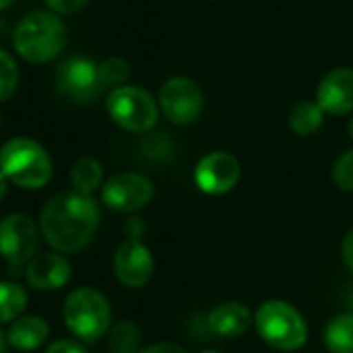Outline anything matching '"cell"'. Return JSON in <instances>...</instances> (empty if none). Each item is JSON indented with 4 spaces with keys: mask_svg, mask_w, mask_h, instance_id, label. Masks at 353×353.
Returning <instances> with one entry per match:
<instances>
[{
    "mask_svg": "<svg viewBox=\"0 0 353 353\" xmlns=\"http://www.w3.org/2000/svg\"><path fill=\"white\" fill-rule=\"evenodd\" d=\"M100 227V208L94 198L77 192L52 196L40 212V233L59 254H77L90 245Z\"/></svg>",
    "mask_w": 353,
    "mask_h": 353,
    "instance_id": "obj_1",
    "label": "cell"
},
{
    "mask_svg": "<svg viewBox=\"0 0 353 353\" xmlns=\"http://www.w3.org/2000/svg\"><path fill=\"white\" fill-rule=\"evenodd\" d=\"M67 44V28L63 19L48 11L26 15L13 32L15 52L30 65L54 61Z\"/></svg>",
    "mask_w": 353,
    "mask_h": 353,
    "instance_id": "obj_2",
    "label": "cell"
},
{
    "mask_svg": "<svg viewBox=\"0 0 353 353\" xmlns=\"http://www.w3.org/2000/svg\"><path fill=\"white\" fill-rule=\"evenodd\" d=\"M0 172L21 190H42L52 179V158L32 137H11L0 145Z\"/></svg>",
    "mask_w": 353,
    "mask_h": 353,
    "instance_id": "obj_3",
    "label": "cell"
},
{
    "mask_svg": "<svg viewBox=\"0 0 353 353\" xmlns=\"http://www.w3.org/2000/svg\"><path fill=\"white\" fill-rule=\"evenodd\" d=\"M254 324L260 339L279 351H297L307 341V324L301 312L283 299L264 301L254 314Z\"/></svg>",
    "mask_w": 353,
    "mask_h": 353,
    "instance_id": "obj_4",
    "label": "cell"
},
{
    "mask_svg": "<svg viewBox=\"0 0 353 353\" xmlns=\"http://www.w3.org/2000/svg\"><path fill=\"white\" fill-rule=\"evenodd\" d=\"M112 310L104 293L92 287L73 289L63 303V320L67 328L85 343H96L110 328Z\"/></svg>",
    "mask_w": 353,
    "mask_h": 353,
    "instance_id": "obj_5",
    "label": "cell"
},
{
    "mask_svg": "<svg viewBox=\"0 0 353 353\" xmlns=\"http://www.w3.org/2000/svg\"><path fill=\"white\" fill-rule=\"evenodd\" d=\"M40 235V227L23 212H13L0 221V256L11 276L23 274L26 266L38 256Z\"/></svg>",
    "mask_w": 353,
    "mask_h": 353,
    "instance_id": "obj_6",
    "label": "cell"
},
{
    "mask_svg": "<svg viewBox=\"0 0 353 353\" xmlns=\"http://www.w3.org/2000/svg\"><path fill=\"white\" fill-rule=\"evenodd\" d=\"M108 117L125 131L148 133L158 121V104L150 92L137 85H121L106 98Z\"/></svg>",
    "mask_w": 353,
    "mask_h": 353,
    "instance_id": "obj_7",
    "label": "cell"
},
{
    "mask_svg": "<svg viewBox=\"0 0 353 353\" xmlns=\"http://www.w3.org/2000/svg\"><path fill=\"white\" fill-rule=\"evenodd\" d=\"M57 92L73 104H92L102 94L104 85L98 75V65L88 57H69L54 69Z\"/></svg>",
    "mask_w": 353,
    "mask_h": 353,
    "instance_id": "obj_8",
    "label": "cell"
},
{
    "mask_svg": "<svg viewBox=\"0 0 353 353\" xmlns=\"http://www.w3.org/2000/svg\"><path fill=\"white\" fill-rule=\"evenodd\" d=\"M158 106L170 123L190 125L202 114L204 108L202 88L194 79L183 75L170 77L160 88Z\"/></svg>",
    "mask_w": 353,
    "mask_h": 353,
    "instance_id": "obj_9",
    "label": "cell"
},
{
    "mask_svg": "<svg viewBox=\"0 0 353 353\" xmlns=\"http://www.w3.org/2000/svg\"><path fill=\"white\" fill-rule=\"evenodd\" d=\"M154 198V185L145 174L119 172L102 185V202L114 212H137L145 208Z\"/></svg>",
    "mask_w": 353,
    "mask_h": 353,
    "instance_id": "obj_10",
    "label": "cell"
},
{
    "mask_svg": "<svg viewBox=\"0 0 353 353\" xmlns=\"http://www.w3.org/2000/svg\"><path fill=\"white\" fill-rule=\"evenodd\" d=\"M241 176L239 160L229 152H210L196 164L194 179L200 192L208 196H223L231 192Z\"/></svg>",
    "mask_w": 353,
    "mask_h": 353,
    "instance_id": "obj_11",
    "label": "cell"
},
{
    "mask_svg": "<svg viewBox=\"0 0 353 353\" xmlns=\"http://www.w3.org/2000/svg\"><path fill=\"white\" fill-rule=\"evenodd\" d=\"M117 281L127 289H139L148 285L154 274V258L141 239H125L112 260Z\"/></svg>",
    "mask_w": 353,
    "mask_h": 353,
    "instance_id": "obj_12",
    "label": "cell"
},
{
    "mask_svg": "<svg viewBox=\"0 0 353 353\" xmlns=\"http://www.w3.org/2000/svg\"><path fill=\"white\" fill-rule=\"evenodd\" d=\"M316 102L328 114H349L353 110V69L339 67L328 71L318 83Z\"/></svg>",
    "mask_w": 353,
    "mask_h": 353,
    "instance_id": "obj_13",
    "label": "cell"
},
{
    "mask_svg": "<svg viewBox=\"0 0 353 353\" xmlns=\"http://www.w3.org/2000/svg\"><path fill=\"white\" fill-rule=\"evenodd\" d=\"M28 285L36 291H57L65 287L71 279V262L65 254L46 252L38 254L23 272Z\"/></svg>",
    "mask_w": 353,
    "mask_h": 353,
    "instance_id": "obj_14",
    "label": "cell"
},
{
    "mask_svg": "<svg viewBox=\"0 0 353 353\" xmlns=\"http://www.w3.org/2000/svg\"><path fill=\"white\" fill-rule=\"evenodd\" d=\"M252 312L241 301H223L206 318L208 330L212 334L231 339L241 336L252 326Z\"/></svg>",
    "mask_w": 353,
    "mask_h": 353,
    "instance_id": "obj_15",
    "label": "cell"
},
{
    "mask_svg": "<svg viewBox=\"0 0 353 353\" xmlns=\"http://www.w3.org/2000/svg\"><path fill=\"white\" fill-rule=\"evenodd\" d=\"M50 334V324L42 316H21L7 330L9 345L17 351H34L44 345Z\"/></svg>",
    "mask_w": 353,
    "mask_h": 353,
    "instance_id": "obj_16",
    "label": "cell"
},
{
    "mask_svg": "<svg viewBox=\"0 0 353 353\" xmlns=\"http://www.w3.org/2000/svg\"><path fill=\"white\" fill-rule=\"evenodd\" d=\"M324 345L330 353H353V312L328 320L324 326Z\"/></svg>",
    "mask_w": 353,
    "mask_h": 353,
    "instance_id": "obj_17",
    "label": "cell"
},
{
    "mask_svg": "<svg viewBox=\"0 0 353 353\" xmlns=\"http://www.w3.org/2000/svg\"><path fill=\"white\" fill-rule=\"evenodd\" d=\"M71 185L73 192L92 198V194L102 185V164L92 156L79 158L71 168Z\"/></svg>",
    "mask_w": 353,
    "mask_h": 353,
    "instance_id": "obj_18",
    "label": "cell"
},
{
    "mask_svg": "<svg viewBox=\"0 0 353 353\" xmlns=\"http://www.w3.org/2000/svg\"><path fill=\"white\" fill-rule=\"evenodd\" d=\"M322 123H324V110L320 108L318 102H312V100L297 102L289 112V125L293 133L301 137H310L316 131H320Z\"/></svg>",
    "mask_w": 353,
    "mask_h": 353,
    "instance_id": "obj_19",
    "label": "cell"
},
{
    "mask_svg": "<svg viewBox=\"0 0 353 353\" xmlns=\"http://www.w3.org/2000/svg\"><path fill=\"white\" fill-rule=\"evenodd\" d=\"M28 307V291L15 281H0V324H11L23 316Z\"/></svg>",
    "mask_w": 353,
    "mask_h": 353,
    "instance_id": "obj_20",
    "label": "cell"
},
{
    "mask_svg": "<svg viewBox=\"0 0 353 353\" xmlns=\"http://www.w3.org/2000/svg\"><path fill=\"white\" fill-rule=\"evenodd\" d=\"M139 328L131 320L117 322L108 332V351L110 353H137L139 351Z\"/></svg>",
    "mask_w": 353,
    "mask_h": 353,
    "instance_id": "obj_21",
    "label": "cell"
},
{
    "mask_svg": "<svg viewBox=\"0 0 353 353\" xmlns=\"http://www.w3.org/2000/svg\"><path fill=\"white\" fill-rule=\"evenodd\" d=\"M98 75H100V81L104 88H121L129 75H131V65L125 61V59H119V57H110L106 61H102L98 65Z\"/></svg>",
    "mask_w": 353,
    "mask_h": 353,
    "instance_id": "obj_22",
    "label": "cell"
},
{
    "mask_svg": "<svg viewBox=\"0 0 353 353\" xmlns=\"http://www.w3.org/2000/svg\"><path fill=\"white\" fill-rule=\"evenodd\" d=\"M19 85V67L15 59L0 48V102H7Z\"/></svg>",
    "mask_w": 353,
    "mask_h": 353,
    "instance_id": "obj_23",
    "label": "cell"
},
{
    "mask_svg": "<svg viewBox=\"0 0 353 353\" xmlns=\"http://www.w3.org/2000/svg\"><path fill=\"white\" fill-rule=\"evenodd\" d=\"M141 154L152 160V162H160V160H168L174 152V143L170 137H166V133H156V135H148L141 145H139Z\"/></svg>",
    "mask_w": 353,
    "mask_h": 353,
    "instance_id": "obj_24",
    "label": "cell"
},
{
    "mask_svg": "<svg viewBox=\"0 0 353 353\" xmlns=\"http://www.w3.org/2000/svg\"><path fill=\"white\" fill-rule=\"evenodd\" d=\"M332 181L339 190L353 194V150H347L332 164Z\"/></svg>",
    "mask_w": 353,
    "mask_h": 353,
    "instance_id": "obj_25",
    "label": "cell"
},
{
    "mask_svg": "<svg viewBox=\"0 0 353 353\" xmlns=\"http://www.w3.org/2000/svg\"><path fill=\"white\" fill-rule=\"evenodd\" d=\"M46 7L54 13V15H75L79 11H83L92 0H44Z\"/></svg>",
    "mask_w": 353,
    "mask_h": 353,
    "instance_id": "obj_26",
    "label": "cell"
},
{
    "mask_svg": "<svg viewBox=\"0 0 353 353\" xmlns=\"http://www.w3.org/2000/svg\"><path fill=\"white\" fill-rule=\"evenodd\" d=\"M46 353H88L85 347L75 339H59L48 345Z\"/></svg>",
    "mask_w": 353,
    "mask_h": 353,
    "instance_id": "obj_27",
    "label": "cell"
},
{
    "mask_svg": "<svg viewBox=\"0 0 353 353\" xmlns=\"http://www.w3.org/2000/svg\"><path fill=\"white\" fill-rule=\"evenodd\" d=\"M137 353H185V351L181 345H176V343H154L150 347L139 349Z\"/></svg>",
    "mask_w": 353,
    "mask_h": 353,
    "instance_id": "obj_28",
    "label": "cell"
},
{
    "mask_svg": "<svg viewBox=\"0 0 353 353\" xmlns=\"http://www.w3.org/2000/svg\"><path fill=\"white\" fill-rule=\"evenodd\" d=\"M341 256H343L345 266L353 272V229H349V231H347V235H345V239H343Z\"/></svg>",
    "mask_w": 353,
    "mask_h": 353,
    "instance_id": "obj_29",
    "label": "cell"
},
{
    "mask_svg": "<svg viewBox=\"0 0 353 353\" xmlns=\"http://www.w3.org/2000/svg\"><path fill=\"white\" fill-rule=\"evenodd\" d=\"M143 223L139 219H129L125 223V239H141Z\"/></svg>",
    "mask_w": 353,
    "mask_h": 353,
    "instance_id": "obj_30",
    "label": "cell"
},
{
    "mask_svg": "<svg viewBox=\"0 0 353 353\" xmlns=\"http://www.w3.org/2000/svg\"><path fill=\"white\" fill-rule=\"evenodd\" d=\"M7 194H9V179L0 172V202L7 198Z\"/></svg>",
    "mask_w": 353,
    "mask_h": 353,
    "instance_id": "obj_31",
    "label": "cell"
},
{
    "mask_svg": "<svg viewBox=\"0 0 353 353\" xmlns=\"http://www.w3.org/2000/svg\"><path fill=\"white\" fill-rule=\"evenodd\" d=\"M345 303L353 310V283L347 287V291H345Z\"/></svg>",
    "mask_w": 353,
    "mask_h": 353,
    "instance_id": "obj_32",
    "label": "cell"
},
{
    "mask_svg": "<svg viewBox=\"0 0 353 353\" xmlns=\"http://www.w3.org/2000/svg\"><path fill=\"white\" fill-rule=\"evenodd\" d=\"M7 347H9V339H7V332L0 330V353H7Z\"/></svg>",
    "mask_w": 353,
    "mask_h": 353,
    "instance_id": "obj_33",
    "label": "cell"
},
{
    "mask_svg": "<svg viewBox=\"0 0 353 353\" xmlns=\"http://www.w3.org/2000/svg\"><path fill=\"white\" fill-rule=\"evenodd\" d=\"M13 3H15V0H0V11L7 9V7H11Z\"/></svg>",
    "mask_w": 353,
    "mask_h": 353,
    "instance_id": "obj_34",
    "label": "cell"
},
{
    "mask_svg": "<svg viewBox=\"0 0 353 353\" xmlns=\"http://www.w3.org/2000/svg\"><path fill=\"white\" fill-rule=\"evenodd\" d=\"M349 135L353 137V119H351V123H349Z\"/></svg>",
    "mask_w": 353,
    "mask_h": 353,
    "instance_id": "obj_35",
    "label": "cell"
},
{
    "mask_svg": "<svg viewBox=\"0 0 353 353\" xmlns=\"http://www.w3.org/2000/svg\"><path fill=\"white\" fill-rule=\"evenodd\" d=\"M202 353H219V351H202Z\"/></svg>",
    "mask_w": 353,
    "mask_h": 353,
    "instance_id": "obj_36",
    "label": "cell"
},
{
    "mask_svg": "<svg viewBox=\"0 0 353 353\" xmlns=\"http://www.w3.org/2000/svg\"><path fill=\"white\" fill-rule=\"evenodd\" d=\"M0 125H3V114H0Z\"/></svg>",
    "mask_w": 353,
    "mask_h": 353,
    "instance_id": "obj_37",
    "label": "cell"
}]
</instances>
